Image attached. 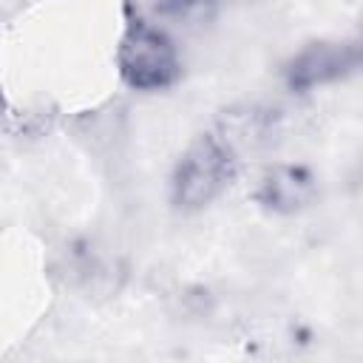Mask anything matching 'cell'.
Returning <instances> with one entry per match:
<instances>
[{
	"label": "cell",
	"mask_w": 363,
	"mask_h": 363,
	"mask_svg": "<svg viewBox=\"0 0 363 363\" xmlns=\"http://www.w3.org/2000/svg\"><path fill=\"white\" fill-rule=\"evenodd\" d=\"M235 150L218 136H199L179 159L173 170V201L182 210H199L210 204L235 176Z\"/></svg>",
	"instance_id": "obj_1"
},
{
	"label": "cell",
	"mask_w": 363,
	"mask_h": 363,
	"mask_svg": "<svg viewBox=\"0 0 363 363\" xmlns=\"http://www.w3.org/2000/svg\"><path fill=\"white\" fill-rule=\"evenodd\" d=\"M116 62H119L122 79L136 91L170 88L179 79V68H182L170 37L145 20L128 23L119 43Z\"/></svg>",
	"instance_id": "obj_2"
},
{
	"label": "cell",
	"mask_w": 363,
	"mask_h": 363,
	"mask_svg": "<svg viewBox=\"0 0 363 363\" xmlns=\"http://www.w3.org/2000/svg\"><path fill=\"white\" fill-rule=\"evenodd\" d=\"M357 62H360V51L354 43H312L289 60L286 85L303 94L352 74Z\"/></svg>",
	"instance_id": "obj_3"
},
{
	"label": "cell",
	"mask_w": 363,
	"mask_h": 363,
	"mask_svg": "<svg viewBox=\"0 0 363 363\" xmlns=\"http://www.w3.org/2000/svg\"><path fill=\"white\" fill-rule=\"evenodd\" d=\"M318 196L315 176L301 164H272L261 173L255 199L275 213H298Z\"/></svg>",
	"instance_id": "obj_4"
},
{
	"label": "cell",
	"mask_w": 363,
	"mask_h": 363,
	"mask_svg": "<svg viewBox=\"0 0 363 363\" xmlns=\"http://www.w3.org/2000/svg\"><path fill=\"white\" fill-rule=\"evenodd\" d=\"M216 3L218 0H159V9L164 14H173V17H196Z\"/></svg>",
	"instance_id": "obj_5"
}]
</instances>
